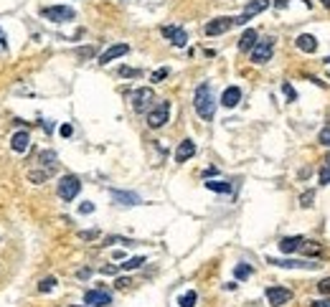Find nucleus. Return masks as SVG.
Here are the masks:
<instances>
[{
  "instance_id": "1",
  "label": "nucleus",
  "mask_w": 330,
  "mask_h": 307,
  "mask_svg": "<svg viewBox=\"0 0 330 307\" xmlns=\"http://www.w3.org/2000/svg\"><path fill=\"white\" fill-rule=\"evenodd\" d=\"M193 107H196L198 117L201 120H206V122H211L213 120V112H216V97H213V89H211V84H198L196 94H193Z\"/></svg>"
},
{
  "instance_id": "2",
  "label": "nucleus",
  "mask_w": 330,
  "mask_h": 307,
  "mask_svg": "<svg viewBox=\"0 0 330 307\" xmlns=\"http://www.w3.org/2000/svg\"><path fill=\"white\" fill-rule=\"evenodd\" d=\"M130 102H132V109H135L137 114L150 112V109H152V102H155V91H152L150 86H140V89L132 91Z\"/></svg>"
},
{
  "instance_id": "3",
  "label": "nucleus",
  "mask_w": 330,
  "mask_h": 307,
  "mask_svg": "<svg viewBox=\"0 0 330 307\" xmlns=\"http://www.w3.org/2000/svg\"><path fill=\"white\" fill-rule=\"evenodd\" d=\"M272 54H274V38H272V36H264V38H259V41L254 43V49H252V64L262 66L267 61H272Z\"/></svg>"
},
{
  "instance_id": "4",
  "label": "nucleus",
  "mask_w": 330,
  "mask_h": 307,
  "mask_svg": "<svg viewBox=\"0 0 330 307\" xmlns=\"http://www.w3.org/2000/svg\"><path fill=\"white\" fill-rule=\"evenodd\" d=\"M41 15L51 23H69V20L76 18V10L69 8V5H49V8L41 10Z\"/></svg>"
},
{
  "instance_id": "5",
  "label": "nucleus",
  "mask_w": 330,
  "mask_h": 307,
  "mask_svg": "<svg viewBox=\"0 0 330 307\" xmlns=\"http://www.w3.org/2000/svg\"><path fill=\"white\" fill-rule=\"evenodd\" d=\"M168 120H170V102H158L147 112V127H152V130H160Z\"/></svg>"
},
{
  "instance_id": "6",
  "label": "nucleus",
  "mask_w": 330,
  "mask_h": 307,
  "mask_svg": "<svg viewBox=\"0 0 330 307\" xmlns=\"http://www.w3.org/2000/svg\"><path fill=\"white\" fill-rule=\"evenodd\" d=\"M79 191H81V180L76 175H64L56 185V193H59L61 201H74L79 196Z\"/></svg>"
},
{
  "instance_id": "7",
  "label": "nucleus",
  "mask_w": 330,
  "mask_h": 307,
  "mask_svg": "<svg viewBox=\"0 0 330 307\" xmlns=\"http://www.w3.org/2000/svg\"><path fill=\"white\" fill-rule=\"evenodd\" d=\"M267 262L279 267V269H318V264L310 262V259H272L269 256Z\"/></svg>"
},
{
  "instance_id": "8",
  "label": "nucleus",
  "mask_w": 330,
  "mask_h": 307,
  "mask_svg": "<svg viewBox=\"0 0 330 307\" xmlns=\"http://www.w3.org/2000/svg\"><path fill=\"white\" fill-rule=\"evenodd\" d=\"M229 28H234V18H229V15H221V18H213V20H208L206 23V36H221V33H226Z\"/></svg>"
},
{
  "instance_id": "9",
  "label": "nucleus",
  "mask_w": 330,
  "mask_h": 307,
  "mask_svg": "<svg viewBox=\"0 0 330 307\" xmlns=\"http://www.w3.org/2000/svg\"><path fill=\"white\" fill-rule=\"evenodd\" d=\"M84 305L89 307H109L112 305V295L107 290H89L84 295Z\"/></svg>"
},
{
  "instance_id": "10",
  "label": "nucleus",
  "mask_w": 330,
  "mask_h": 307,
  "mask_svg": "<svg viewBox=\"0 0 330 307\" xmlns=\"http://www.w3.org/2000/svg\"><path fill=\"white\" fill-rule=\"evenodd\" d=\"M267 302L269 305H274V307H279V305H287L290 300H292V292L290 290H284V287H267Z\"/></svg>"
},
{
  "instance_id": "11",
  "label": "nucleus",
  "mask_w": 330,
  "mask_h": 307,
  "mask_svg": "<svg viewBox=\"0 0 330 307\" xmlns=\"http://www.w3.org/2000/svg\"><path fill=\"white\" fill-rule=\"evenodd\" d=\"M163 36H165L173 46H178V49H183V46L188 43V33H186L183 28H178V26H165V28H163Z\"/></svg>"
},
{
  "instance_id": "12",
  "label": "nucleus",
  "mask_w": 330,
  "mask_h": 307,
  "mask_svg": "<svg viewBox=\"0 0 330 307\" xmlns=\"http://www.w3.org/2000/svg\"><path fill=\"white\" fill-rule=\"evenodd\" d=\"M125 54H130V46H127V43H115V46H109V49L99 56V64L107 66L109 61H115V59H120V56H125Z\"/></svg>"
},
{
  "instance_id": "13",
  "label": "nucleus",
  "mask_w": 330,
  "mask_h": 307,
  "mask_svg": "<svg viewBox=\"0 0 330 307\" xmlns=\"http://www.w3.org/2000/svg\"><path fill=\"white\" fill-rule=\"evenodd\" d=\"M109 196H112V201L120 203V206H137V203H142L140 196H137V193H130V191H117V188H112Z\"/></svg>"
},
{
  "instance_id": "14",
  "label": "nucleus",
  "mask_w": 330,
  "mask_h": 307,
  "mask_svg": "<svg viewBox=\"0 0 330 307\" xmlns=\"http://www.w3.org/2000/svg\"><path fill=\"white\" fill-rule=\"evenodd\" d=\"M295 46H297L300 51H305V54H315V51H318V38H315L313 33H300V36L295 38Z\"/></svg>"
},
{
  "instance_id": "15",
  "label": "nucleus",
  "mask_w": 330,
  "mask_h": 307,
  "mask_svg": "<svg viewBox=\"0 0 330 307\" xmlns=\"http://www.w3.org/2000/svg\"><path fill=\"white\" fill-rule=\"evenodd\" d=\"M239 102H241V89H239V86H226L224 94H221V104H224L226 109H234Z\"/></svg>"
},
{
  "instance_id": "16",
  "label": "nucleus",
  "mask_w": 330,
  "mask_h": 307,
  "mask_svg": "<svg viewBox=\"0 0 330 307\" xmlns=\"http://www.w3.org/2000/svg\"><path fill=\"white\" fill-rule=\"evenodd\" d=\"M193 155H196V143H193V140H183V143L178 145V150H175V162H178V165H181V162H188Z\"/></svg>"
},
{
  "instance_id": "17",
  "label": "nucleus",
  "mask_w": 330,
  "mask_h": 307,
  "mask_svg": "<svg viewBox=\"0 0 330 307\" xmlns=\"http://www.w3.org/2000/svg\"><path fill=\"white\" fill-rule=\"evenodd\" d=\"M28 145H31V135H28L26 130H18V132L10 137V148H13V153H26V150H28Z\"/></svg>"
},
{
  "instance_id": "18",
  "label": "nucleus",
  "mask_w": 330,
  "mask_h": 307,
  "mask_svg": "<svg viewBox=\"0 0 330 307\" xmlns=\"http://www.w3.org/2000/svg\"><path fill=\"white\" fill-rule=\"evenodd\" d=\"M257 41H259V33H257L254 28H247V31L241 33V38H239V51H252Z\"/></svg>"
},
{
  "instance_id": "19",
  "label": "nucleus",
  "mask_w": 330,
  "mask_h": 307,
  "mask_svg": "<svg viewBox=\"0 0 330 307\" xmlns=\"http://www.w3.org/2000/svg\"><path fill=\"white\" fill-rule=\"evenodd\" d=\"M302 241H305L302 236H287V239L279 241V251L282 254H295V251H300V244Z\"/></svg>"
},
{
  "instance_id": "20",
  "label": "nucleus",
  "mask_w": 330,
  "mask_h": 307,
  "mask_svg": "<svg viewBox=\"0 0 330 307\" xmlns=\"http://www.w3.org/2000/svg\"><path fill=\"white\" fill-rule=\"evenodd\" d=\"M269 8V0H249L247 5H244V13L252 18V15H257V13H264Z\"/></svg>"
},
{
  "instance_id": "21",
  "label": "nucleus",
  "mask_w": 330,
  "mask_h": 307,
  "mask_svg": "<svg viewBox=\"0 0 330 307\" xmlns=\"http://www.w3.org/2000/svg\"><path fill=\"white\" fill-rule=\"evenodd\" d=\"M323 251V244H318V241H302L300 244V254H305V256H318Z\"/></svg>"
},
{
  "instance_id": "22",
  "label": "nucleus",
  "mask_w": 330,
  "mask_h": 307,
  "mask_svg": "<svg viewBox=\"0 0 330 307\" xmlns=\"http://www.w3.org/2000/svg\"><path fill=\"white\" fill-rule=\"evenodd\" d=\"M206 188L213 191V193H231L234 191V185L226 183V180H206Z\"/></svg>"
},
{
  "instance_id": "23",
  "label": "nucleus",
  "mask_w": 330,
  "mask_h": 307,
  "mask_svg": "<svg viewBox=\"0 0 330 307\" xmlns=\"http://www.w3.org/2000/svg\"><path fill=\"white\" fill-rule=\"evenodd\" d=\"M41 162L46 165V170H49V173H54V170H56V165H59V162H56V153L43 150V153H41Z\"/></svg>"
},
{
  "instance_id": "24",
  "label": "nucleus",
  "mask_w": 330,
  "mask_h": 307,
  "mask_svg": "<svg viewBox=\"0 0 330 307\" xmlns=\"http://www.w3.org/2000/svg\"><path fill=\"white\" fill-rule=\"evenodd\" d=\"M196 302H198V295L193 292V290H188V292L181 295V300H178V305L181 307H196Z\"/></svg>"
},
{
  "instance_id": "25",
  "label": "nucleus",
  "mask_w": 330,
  "mask_h": 307,
  "mask_svg": "<svg viewBox=\"0 0 330 307\" xmlns=\"http://www.w3.org/2000/svg\"><path fill=\"white\" fill-rule=\"evenodd\" d=\"M54 287H56V277H46V279H41V282H38V292H41V295L51 292Z\"/></svg>"
},
{
  "instance_id": "26",
  "label": "nucleus",
  "mask_w": 330,
  "mask_h": 307,
  "mask_svg": "<svg viewBox=\"0 0 330 307\" xmlns=\"http://www.w3.org/2000/svg\"><path fill=\"white\" fill-rule=\"evenodd\" d=\"M145 264V256H132V259H127L125 264H122V269L125 272H132V269H140Z\"/></svg>"
},
{
  "instance_id": "27",
  "label": "nucleus",
  "mask_w": 330,
  "mask_h": 307,
  "mask_svg": "<svg viewBox=\"0 0 330 307\" xmlns=\"http://www.w3.org/2000/svg\"><path fill=\"white\" fill-rule=\"evenodd\" d=\"M234 274H236V279H247V277H252V267L249 264H236V269H234Z\"/></svg>"
},
{
  "instance_id": "28",
  "label": "nucleus",
  "mask_w": 330,
  "mask_h": 307,
  "mask_svg": "<svg viewBox=\"0 0 330 307\" xmlns=\"http://www.w3.org/2000/svg\"><path fill=\"white\" fill-rule=\"evenodd\" d=\"M46 178H49L46 170H28V180H31V183H43Z\"/></svg>"
},
{
  "instance_id": "29",
  "label": "nucleus",
  "mask_w": 330,
  "mask_h": 307,
  "mask_svg": "<svg viewBox=\"0 0 330 307\" xmlns=\"http://www.w3.org/2000/svg\"><path fill=\"white\" fill-rule=\"evenodd\" d=\"M313 201H315V191H305V193L300 196V206H302V208H310Z\"/></svg>"
},
{
  "instance_id": "30",
  "label": "nucleus",
  "mask_w": 330,
  "mask_h": 307,
  "mask_svg": "<svg viewBox=\"0 0 330 307\" xmlns=\"http://www.w3.org/2000/svg\"><path fill=\"white\" fill-rule=\"evenodd\" d=\"M318 140H320V145H325V148H330V127H323V130H320Z\"/></svg>"
},
{
  "instance_id": "31",
  "label": "nucleus",
  "mask_w": 330,
  "mask_h": 307,
  "mask_svg": "<svg viewBox=\"0 0 330 307\" xmlns=\"http://www.w3.org/2000/svg\"><path fill=\"white\" fill-rule=\"evenodd\" d=\"M282 91H284V97H287L290 102H295V99H297V94H295L292 84H287V81H284V84H282Z\"/></svg>"
},
{
  "instance_id": "32",
  "label": "nucleus",
  "mask_w": 330,
  "mask_h": 307,
  "mask_svg": "<svg viewBox=\"0 0 330 307\" xmlns=\"http://www.w3.org/2000/svg\"><path fill=\"white\" fill-rule=\"evenodd\" d=\"M140 74H142L140 69H130V66H122V69H120V77H132V79H137Z\"/></svg>"
},
{
  "instance_id": "33",
  "label": "nucleus",
  "mask_w": 330,
  "mask_h": 307,
  "mask_svg": "<svg viewBox=\"0 0 330 307\" xmlns=\"http://www.w3.org/2000/svg\"><path fill=\"white\" fill-rule=\"evenodd\" d=\"M318 180H320V185H330V168H323L318 173Z\"/></svg>"
},
{
  "instance_id": "34",
  "label": "nucleus",
  "mask_w": 330,
  "mask_h": 307,
  "mask_svg": "<svg viewBox=\"0 0 330 307\" xmlns=\"http://www.w3.org/2000/svg\"><path fill=\"white\" fill-rule=\"evenodd\" d=\"M318 292H320V295H330V277L318 282Z\"/></svg>"
},
{
  "instance_id": "35",
  "label": "nucleus",
  "mask_w": 330,
  "mask_h": 307,
  "mask_svg": "<svg viewBox=\"0 0 330 307\" xmlns=\"http://www.w3.org/2000/svg\"><path fill=\"white\" fill-rule=\"evenodd\" d=\"M107 244H122V246H132L130 239H122V236H109V239H107Z\"/></svg>"
},
{
  "instance_id": "36",
  "label": "nucleus",
  "mask_w": 330,
  "mask_h": 307,
  "mask_svg": "<svg viewBox=\"0 0 330 307\" xmlns=\"http://www.w3.org/2000/svg\"><path fill=\"white\" fill-rule=\"evenodd\" d=\"M168 74H170L168 69H158V72H155V74L150 77V81H155V84H158V81H163V79H168Z\"/></svg>"
},
{
  "instance_id": "37",
  "label": "nucleus",
  "mask_w": 330,
  "mask_h": 307,
  "mask_svg": "<svg viewBox=\"0 0 330 307\" xmlns=\"http://www.w3.org/2000/svg\"><path fill=\"white\" fill-rule=\"evenodd\" d=\"M76 56H79V59H92V56H94V49H92V46H89V49H79Z\"/></svg>"
},
{
  "instance_id": "38",
  "label": "nucleus",
  "mask_w": 330,
  "mask_h": 307,
  "mask_svg": "<svg viewBox=\"0 0 330 307\" xmlns=\"http://www.w3.org/2000/svg\"><path fill=\"white\" fill-rule=\"evenodd\" d=\"M92 211H94V203H89V201L79 206V214H84V216H86V214H92Z\"/></svg>"
},
{
  "instance_id": "39",
  "label": "nucleus",
  "mask_w": 330,
  "mask_h": 307,
  "mask_svg": "<svg viewBox=\"0 0 330 307\" xmlns=\"http://www.w3.org/2000/svg\"><path fill=\"white\" fill-rule=\"evenodd\" d=\"M74 135V127L71 125H61V137H71Z\"/></svg>"
},
{
  "instance_id": "40",
  "label": "nucleus",
  "mask_w": 330,
  "mask_h": 307,
  "mask_svg": "<svg viewBox=\"0 0 330 307\" xmlns=\"http://www.w3.org/2000/svg\"><path fill=\"white\" fill-rule=\"evenodd\" d=\"M79 236H81V239H97V236H99V231H81Z\"/></svg>"
},
{
  "instance_id": "41",
  "label": "nucleus",
  "mask_w": 330,
  "mask_h": 307,
  "mask_svg": "<svg viewBox=\"0 0 330 307\" xmlns=\"http://www.w3.org/2000/svg\"><path fill=\"white\" fill-rule=\"evenodd\" d=\"M287 3H290V0H274V8H277V10H284Z\"/></svg>"
},
{
  "instance_id": "42",
  "label": "nucleus",
  "mask_w": 330,
  "mask_h": 307,
  "mask_svg": "<svg viewBox=\"0 0 330 307\" xmlns=\"http://www.w3.org/2000/svg\"><path fill=\"white\" fill-rule=\"evenodd\" d=\"M102 274H117V267H102Z\"/></svg>"
},
{
  "instance_id": "43",
  "label": "nucleus",
  "mask_w": 330,
  "mask_h": 307,
  "mask_svg": "<svg viewBox=\"0 0 330 307\" xmlns=\"http://www.w3.org/2000/svg\"><path fill=\"white\" fill-rule=\"evenodd\" d=\"M127 285H130V279H125V277H120V279H117V287H120V290H125Z\"/></svg>"
},
{
  "instance_id": "44",
  "label": "nucleus",
  "mask_w": 330,
  "mask_h": 307,
  "mask_svg": "<svg viewBox=\"0 0 330 307\" xmlns=\"http://www.w3.org/2000/svg\"><path fill=\"white\" fill-rule=\"evenodd\" d=\"M313 307H330V300H320V302H313Z\"/></svg>"
},
{
  "instance_id": "45",
  "label": "nucleus",
  "mask_w": 330,
  "mask_h": 307,
  "mask_svg": "<svg viewBox=\"0 0 330 307\" xmlns=\"http://www.w3.org/2000/svg\"><path fill=\"white\" fill-rule=\"evenodd\" d=\"M89 274H92V269H81V272H79V277H81V279H86Z\"/></svg>"
},
{
  "instance_id": "46",
  "label": "nucleus",
  "mask_w": 330,
  "mask_h": 307,
  "mask_svg": "<svg viewBox=\"0 0 330 307\" xmlns=\"http://www.w3.org/2000/svg\"><path fill=\"white\" fill-rule=\"evenodd\" d=\"M320 3H323V5H325V8H330V0H320Z\"/></svg>"
},
{
  "instance_id": "47",
  "label": "nucleus",
  "mask_w": 330,
  "mask_h": 307,
  "mask_svg": "<svg viewBox=\"0 0 330 307\" xmlns=\"http://www.w3.org/2000/svg\"><path fill=\"white\" fill-rule=\"evenodd\" d=\"M325 162H328V168H330V155H328V157H325Z\"/></svg>"
},
{
  "instance_id": "48",
  "label": "nucleus",
  "mask_w": 330,
  "mask_h": 307,
  "mask_svg": "<svg viewBox=\"0 0 330 307\" xmlns=\"http://www.w3.org/2000/svg\"><path fill=\"white\" fill-rule=\"evenodd\" d=\"M74 307H89V305H74Z\"/></svg>"
},
{
  "instance_id": "49",
  "label": "nucleus",
  "mask_w": 330,
  "mask_h": 307,
  "mask_svg": "<svg viewBox=\"0 0 330 307\" xmlns=\"http://www.w3.org/2000/svg\"><path fill=\"white\" fill-rule=\"evenodd\" d=\"M325 64H330V56H328V59H325Z\"/></svg>"
}]
</instances>
